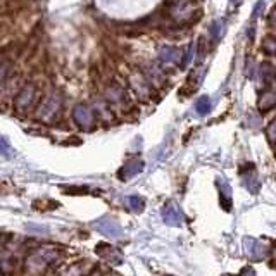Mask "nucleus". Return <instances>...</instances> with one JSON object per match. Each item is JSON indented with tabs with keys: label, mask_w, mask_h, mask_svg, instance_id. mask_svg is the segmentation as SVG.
Returning <instances> with one entry per match:
<instances>
[{
	"label": "nucleus",
	"mask_w": 276,
	"mask_h": 276,
	"mask_svg": "<svg viewBox=\"0 0 276 276\" xmlns=\"http://www.w3.org/2000/svg\"><path fill=\"white\" fill-rule=\"evenodd\" d=\"M55 258H57L55 249H50V247L40 249L26 259V269L30 271V273H42L50 263H54Z\"/></svg>",
	"instance_id": "1"
},
{
	"label": "nucleus",
	"mask_w": 276,
	"mask_h": 276,
	"mask_svg": "<svg viewBox=\"0 0 276 276\" xmlns=\"http://www.w3.org/2000/svg\"><path fill=\"white\" fill-rule=\"evenodd\" d=\"M61 107H63V101L57 93H50L44 98V102L40 104L36 111V120L44 121V123H50L57 117V114L61 112Z\"/></svg>",
	"instance_id": "2"
},
{
	"label": "nucleus",
	"mask_w": 276,
	"mask_h": 276,
	"mask_svg": "<svg viewBox=\"0 0 276 276\" xmlns=\"http://www.w3.org/2000/svg\"><path fill=\"white\" fill-rule=\"evenodd\" d=\"M35 97H36L35 85H26V87H23L21 92L16 95V98H14V109H16L19 114L28 112V109L35 102Z\"/></svg>",
	"instance_id": "3"
},
{
	"label": "nucleus",
	"mask_w": 276,
	"mask_h": 276,
	"mask_svg": "<svg viewBox=\"0 0 276 276\" xmlns=\"http://www.w3.org/2000/svg\"><path fill=\"white\" fill-rule=\"evenodd\" d=\"M73 120L82 130H92L95 125V114L87 104H78L73 109Z\"/></svg>",
	"instance_id": "4"
},
{
	"label": "nucleus",
	"mask_w": 276,
	"mask_h": 276,
	"mask_svg": "<svg viewBox=\"0 0 276 276\" xmlns=\"http://www.w3.org/2000/svg\"><path fill=\"white\" fill-rule=\"evenodd\" d=\"M93 228L97 230L101 235L107 236V239H120L123 235V228L116 220L112 218H101L93 223Z\"/></svg>",
	"instance_id": "5"
},
{
	"label": "nucleus",
	"mask_w": 276,
	"mask_h": 276,
	"mask_svg": "<svg viewBox=\"0 0 276 276\" xmlns=\"http://www.w3.org/2000/svg\"><path fill=\"white\" fill-rule=\"evenodd\" d=\"M161 214H163V220L166 225H169V226H182L183 225V220H185L183 211L174 201L166 202Z\"/></svg>",
	"instance_id": "6"
},
{
	"label": "nucleus",
	"mask_w": 276,
	"mask_h": 276,
	"mask_svg": "<svg viewBox=\"0 0 276 276\" xmlns=\"http://www.w3.org/2000/svg\"><path fill=\"white\" fill-rule=\"evenodd\" d=\"M97 254L101 255L102 259H106L107 263H111L112 266H120L123 263V252L120 249H116V247H112L111 244H106V242H102V244L97 245Z\"/></svg>",
	"instance_id": "7"
},
{
	"label": "nucleus",
	"mask_w": 276,
	"mask_h": 276,
	"mask_svg": "<svg viewBox=\"0 0 276 276\" xmlns=\"http://www.w3.org/2000/svg\"><path fill=\"white\" fill-rule=\"evenodd\" d=\"M244 249L247 258L252 261H263L266 258V247L261 244L258 239H252V236H245L244 239Z\"/></svg>",
	"instance_id": "8"
},
{
	"label": "nucleus",
	"mask_w": 276,
	"mask_h": 276,
	"mask_svg": "<svg viewBox=\"0 0 276 276\" xmlns=\"http://www.w3.org/2000/svg\"><path fill=\"white\" fill-rule=\"evenodd\" d=\"M145 168V163L140 159V157H133V159H130L128 163L123 166L121 171H120V178L121 180H130L133 178V176L140 174L142 171H144Z\"/></svg>",
	"instance_id": "9"
},
{
	"label": "nucleus",
	"mask_w": 276,
	"mask_h": 276,
	"mask_svg": "<svg viewBox=\"0 0 276 276\" xmlns=\"http://www.w3.org/2000/svg\"><path fill=\"white\" fill-rule=\"evenodd\" d=\"M218 188H220L221 206L226 212L231 211V187L228 185L226 180H218Z\"/></svg>",
	"instance_id": "10"
},
{
	"label": "nucleus",
	"mask_w": 276,
	"mask_h": 276,
	"mask_svg": "<svg viewBox=\"0 0 276 276\" xmlns=\"http://www.w3.org/2000/svg\"><path fill=\"white\" fill-rule=\"evenodd\" d=\"M254 164H247V169H242L240 174H242V180H244V183L249 187L250 192H254V188H252V183L258 185V178H255V171H254Z\"/></svg>",
	"instance_id": "11"
},
{
	"label": "nucleus",
	"mask_w": 276,
	"mask_h": 276,
	"mask_svg": "<svg viewBox=\"0 0 276 276\" xmlns=\"http://www.w3.org/2000/svg\"><path fill=\"white\" fill-rule=\"evenodd\" d=\"M159 57H161V61H164V63L173 64L180 59V50L176 49V47H164V49H161Z\"/></svg>",
	"instance_id": "12"
},
{
	"label": "nucleus",
	"mask_w": 276,
	"mask_h": 276,
	"mask_svg": "<svg viewBox=\"0 0 276 276\" xmlns=\"http://www.w3.org/2000/svg\"><path fill=\"white\" fill-rule=\"evenodd\" d=\"M211 98L206 97V95H202L201 98H197V102H195V111H197L199 116H206V114L211 112Z\"/></svg>",
	"instance_id": "13"
},
{
	"label": "nucleus",
	"mask_w": 276,
	"mask_h": 276,
	"mask_svg": "<svg viewBox=\"0 0 276 276\" xmlns=\"http://www.w3.org/2000/svg\"><path fill=\"white\" fill-rule=\"evenodd\" d=\"M261 74H263V80L266 82V85H271L276 82V66L266 63L261 68Z\"/></svg>",
	"instance_id": "14"
},
{
	"label": "nucleus",
	"mask_w": 276,
	"mask_h": 276,
	"mask_svg": "<svg viewBox=\"0 0 276 276\" xmlns=\"http://www.w3.org/2000/svg\"><path fill=\"white\" fill-rule=\"evenodd\" d=\"M274 106H276V93L274 92H268L261 97V101H259L261 111H269V109H273Z\"/></svg>",
	"instance_id": "15"
},
{
	"label": "nucleus",
	"mask_w": 276,
	"mask_h": 276,
	"mask_svg": "<svg viewBox=\"0 0 276 276\" xmlns=\"http://www.w3.org/2000/svg\"><path fill=\"white\" fill-rule=\"evenodd\" d=\"M126 204H128V207L135 212L144 211V207H145V201L140 197V195H130V197L126 199Z\"/></svg>",
	"instance_id": "16"
},
{
	"label": "nucleus",
	"mask_w": 276,
	"mask_h": 276,
	"mask_svg": "<svg viewBox=\"0 0 276 276\" xmlns=\"http://www.w3.org/2000/svg\"><path fill=\"white\" fill-rule=\"evenodd\" d=\"M266 135H268L269 142H276V117L269 123L268 128H266Z\"/></svg>",
	"instance_id": "17"
},
{
	"label": "nucleus",
	"mask_w": 276,
	"mask_h": 276,
	"mask_svg": "<svg viewBox=\"0 0 276 276\" xmlns=\"http://www.w3.org/2000/svg\"><path fill=\"white\" fill-rule=\"evenodd\" d=\"M264 50L271 55H276V40H266L264 42Z\"/></svg>",
	"instance_id": "18"
},
{
	"label": "nucleus",
	"mask_w": 276,
	"mask_h": 276,
	"mask_svg": "<svg viewBox=\"0 0 276 276\" xmlns=\"http://www.w3.org/2000/svg\"><path fill=\"white\" fill-rule=\"evenodd\" d=\"M0 154H4L7 157H9V154H11V145L7 144L4 136H0Z\"/></svg>",
	"instance_id": "19"
},
{
	"label": "nucleus",
	"mask_w": 276,
	"mask_h": 276,
	"mask_svg": "<svg viewBox=\"0 0 276 276\" xmlns=\"http://www.w3.org/2000/svg\"><path fill=\"white\" fill-rule=\"evenodd\" d=\"M239 276H255V271L252 266H247V268H244L240 271V274Z\"/></svg>",
	"instance_id": "20"
},
{
	"label": "nucleus",
	"mask_w": 276,
	"mask_h": 276,
	"mask_svg": "<svg viewBox=\"0 0 276 276\" xmlns=\"http://www.w3.org/2000/svg\"><path fill=\"white\" fill-rule=\"evenodd\" d=\"M7 68H9L7 64H2V66H0V85L4 83V80H6V76H7V71H9Z\"/></svg>",
	"instance_id": "21"
},
{
	"label": "nucleus",
	"mask_w": 276,
	"mask_h": 276,
	"mask_svg": "<svg viewBox=\"0 0 276 276\" xmlns=\"http://www.w3.org/2000/svg\"><path fill=\"white\" fill-rule=\"evenodd\" d=\"M271 23H273V25L276 26V11L273 12V16H271Z\"/></svg>",
	"instance_id": "22"
}]
</instances>
